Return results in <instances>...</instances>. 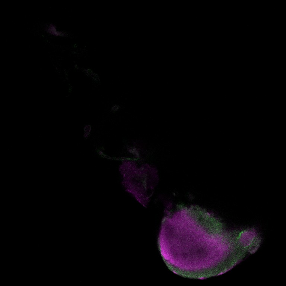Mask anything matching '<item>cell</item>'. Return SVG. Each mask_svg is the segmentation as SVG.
I'll return each instance as SVG.
<instances>
[{
    "label": "cell",
    "mask_w": 286,
    "mask_h": 286,
    "mask_svg": "<svg viewBox=\"0 0 286 286\" xmlns=\"http://www.w3.org/2000/svg\"><path fill=\"white\" fill-rule=\"evenodd\" d=\"M47 32L52 34V35H55L57 36H64V34L63 33L58 32L56 30L55 27L54 25H49L47 27Z\"/></svg>",
    "instance_id": "2"
},
{
    "label": "cell",
    "mask_w": 286,
    "mask_h": 286,
    "mask_svg": "<svg viewBox=\"0 0 286 286\" xmlns=\"http://www.w3.org/2000/svg\"><path fill=\"white\" fill-rule=\"evenodd\" d=\"M120 108V106L118 105H115L111 109L112 111L115 112L117 111Z\"/></svg>",
    "instance_id": "3"
},
{
    "label": "cell",
    "mask_w": 286,
    "mask_h": 286,
    "mask_svg": "<svg viewBox=\"0 0 286 286\" xmlns=\"http://www.w3.org/2000/svg\"><path fill=\"white\" fill-rule=\"evenodd\" d=\"M223 238L221 223L212 214L198 206L179 205L163 219L158 246L170 271L202 279L222 272Z\"/></svg>",
    "instance_id": "1"
}]
</instances>
